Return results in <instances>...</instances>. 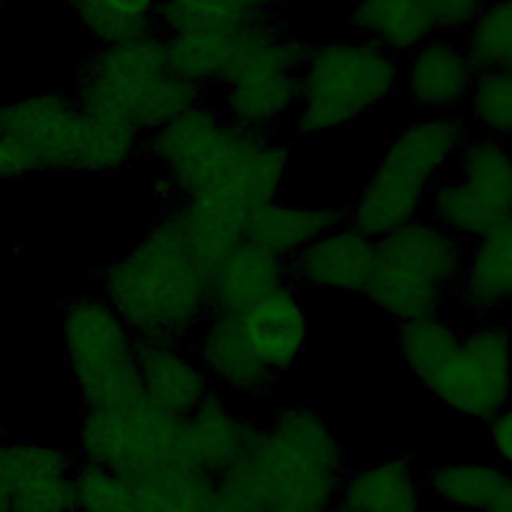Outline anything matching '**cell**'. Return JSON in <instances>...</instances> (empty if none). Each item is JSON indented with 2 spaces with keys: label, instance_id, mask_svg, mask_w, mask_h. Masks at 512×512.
<instances>
[{
  "label": "cell",
  "instance_id": "obj_1",
  "mask_svg": "<svg viewBox=\"0 0 512 512\" xmlns=\"http://www.w3.org/2000/svg\"><path fill=\"white\" fill-rule=\"evenodd\" d=\"M350 470L342 438L306 404L278 406L216 478L218 512H328Z\"/></svg>",
  "mask_w": 512,
  "mask_h": 512
},
{
  "label": "cell",
  "instance_id": "obj_2",
  "mask_svg": "<svg viewBox=\"0 0 512 512\" xmlns=\"http://www.w3.org/2000/svg\"><path fill=\"white\" fill-rule=\"evenodd\" d=\"M100 296L136 340L190 342L210 314L208 268L174 204L100 270Z\"/></svg>",
  "mask_w": 512,
  "mask_h": 512
},
{
  "label": "cell",
  "instance_id": "obj_3",
  "mask_svg": "<svg viewBox=\"0 0 512 512\" xmlns=\"http://www.w3.org/2000/svg\"><path fill=\"white\" fill-rule=\"evenodd\" d=\"M470 136L462 114H420L398 128L362 180L346 220L372 240L416 220Z\"/></svg>",
  "mask_w": 512,
  "mask_h": 512
},
{
  "label": "cell",
  "instance_id": "obj_4",
  "mask_svg": "<svg viewBox=\"0 0 512 512\" xmlns=\"http://www.w3.org/2000/svg\"><path fill=\"white\" fill-rule=\"evenodd\" d=\"M204 98L172 72L158 30L100 46L84 62L74 92L82 112L124 124L142 138Z\"/></svg>",
  "mask_w": 512,
  "mask_h": 512
},
{
  "label": "cell",
  "instance_id": "obj_5",
  "mask_svg": "<svg viewBox=\"0 0 512 512\" xmlns=\"http://www.w3.org/2000/svg\"><path fill=\"white\" fill-rule=\"evenodd\" d=\"M0 134L28 144L52 174L104 176L128 168L142 152L132 128L90 116L60 90L0 102Z\"/></svg>",
  "mask_w": 512,
  "mask_h": 512
},
{
  "label": "cell",
  "instance_id": "obj_6",
  "mask_svg": "<svg viewBox=\"0 0 512 512\" xmlns=\"http://www.w3.org/2000/svg\"><path fill=\"white\" fill-rule=\"evenodd\" d=\"M400 94V58L362 38L308 44L292 126L316 138L354 126Z\"/></svg>",
  "mask_w": 512,
  "mask_h": 512
},
{
  "label": "cell",
  "instance_id": "obj_7",
  "mask_svg": "<svg viewBox=\"0 0 512 512\" xmlns=\"http://www.w3.org/2000/svg\"><path fill=\"white\" fill-rule=\"evenodd\" d=\"M466 262V242L430 216L376 240L374 272L364 298L396 324L444 314Z\"/></svg>",
  "mask_w": 512,
  "mask_h": 512
},
{
  "label": "cell",
  "instance_id": "obj_8",
  "mask_svg": "<svg viewBox=\"0 0 512 512\" xmlns=\"http://www.w3.org/2000/svg\"><path fill=\"white\" fill-rule=\"evenodd\" d=\"M306 52L308 42L294 36L282 16L242 28L228 78L214 90V106L240 128L274 134L296 110Z\"/></svg>",
  "mask_w": 512,
  "mask_h": 512
},
{
  "label": "cell",
  "instance_id": "obj_9",
  "mask_svg": "<svg viewBox=\"0 0 512 512\" xmlns=\"http://www.w3.org/2000/svg\"><path fill=\"white\" fill-rule=\"evenodd\" d=\"M272 136L228 122L204 98L148 134L142 152L168 176L178 202L244 172Z\"/></svg>",
  "mask_w": 512,
  "mask_h": 512
},
{
  "label": "cell",
  "instance_id": "obj_10",
  "mask_svg": "<svg viewBox=\"0 0 512 512\" xmlns=\"http://www.w3.org/2000/svg\"><path fill=\"white\" fill-rule=\"evenodd\" d=\"M62 342L84 408H114L142 398L138 340L102 296H80L66 306Z\"/></svg>",
  "mask_w": 512,
  "mask_h": 512
},
{
  "label": "cell",
  "instance_id": "obj_11",
  "mask_svg": "<svg viewBox=\"0 0 512 512\" xmlns=\"http://www.w3.org/2000/svg\"><path fill=\"white\" fill-rule=\"evenodd\" d=\"M426 216L472 242L512 216V144L470 134L436 180Z\"/></svg>",
  "mask_w": 512,
  "mask_h": 512
},
{
  "label": "cell",
  "instance_id": "obj_12",
  "mask_svg": "<svg viewBox=\"0 0 512 512\" xmlns=\"http://www.w3.org/2000/svg\"><path fill=\"white\" fill-rule=\"evenodd\" d=\"M78 452L88 464L108 466L138 482L184 458L182 420L144 396L114 408H84L78 422Z\"/></svg>",
  "mask_w": 512,
  "mask_h": 512
},
{
  "label": "cell",
  "instance_id": "obj_13",
  "mask_svg": "<svg viewBox=\"0 0 512 512\" xmlns=\"http://www.w3.org/2000/svg\"><path fill=\"white\" fill-rule=\"evenodd\" d=\"M424 390L446 412L486 424L512 400L510 326L498 318L472 320Z\"/></svg>",
  "mask_w": 512,
  "mask_h": 512
},
{
  "label": "cell",
  "instance_id": "obj_14",
  "mask_svg": "<svg viewBox=\"0 0 512 512\" xmlns=\"http://www.w3.org/2000/svg\"><path fill=\"white\" fill-rule=\"evenodd\" d=\"M476 72L464 40L436 32L400 58V94L422 114H460Z\"/></svg>",
  "mask_w": 512,
  "mask_h": 512
},
{
  "label": "cell",
  "instance_id": "obj_15",
  "mask_svg": "<svg viewBox=\"0 0 512 512\" xmlns=\"http://www.w3.org/2000/svg\"><path fill=\"white\" fill-rule=\"evenodd\" d=\"M190 350L212 388L234 402H258L270 396L278 382V376L252 350L234 314L210 312L190 338Z\"/></svg>",
  "mask_w": 512,
  "mask_h": 512
},
{
  "label": "cell",
  "instance_id": "obj_16",
  "mask_svg": "<svg viewBox=\"0 0 512 512\" xmlns=\"http://www.w3.org/2000/svg\"><path fill=\"white\" fill-rule=\"evenodd\" d=\"M374 262L376 240L346 220L302 248L286 266L296 288L364 296Z\"/></svg>",
  "mask_w": 512,
  "mask_h": 512
},
{
  "label": "cell",
  "instance_id": "obj_17",
  "mask_svg": "<svg viewBox=\"0 0 512 512\" xmlns=\"http://www.w3.org/2000/svg\"><path fill=\"white\" fill-rule=\"evenodd\" d=\"M238 320L252 350L278 378L296 366L310 340L308 310L290 280L238 314Z\"/></svg>",
  "mask_w": 512,
  "mask_h": 512
},
{
  "label": "cell",
  "instance_id": "obj_18",
  "mask_svg": "<svg viewBox=\"0 0 512 512\" xmlns=\"http://www.w3.org/2000/svg\"><path fill=\"white\" fill-rule=\"evenodd\" d=\"M136 364L142 396L180 420L214 390L186 342L138 340Z\"/></svg>",
  "mask_w": 512,
  "mask_h": 512
},
{
  "label": "cell",
  "instance_id": "obj_19",
  "mask_svg": "<svg viewBox=\"0 0 512 512\" xmlns=\"http://www.w3.org/2000/svg\"><path fill=\"white\" fill-rule=\"evenodd\" d=\"M260 422L240 412L232 398L212 390L182 420L184 458L218 478L250 446Z\"/></svg>",
  "mask_w": 512,
  "mask_h": 512
},
{
  "label": "cell",
  "instance_id": "obj_20",
  "mask_svg": "<svg viewBox=\"0 0 512 512\" xmlns=\"http://www.w3.org/2000/svg\"><path fill=\"white\" fill-rule=\"evenodd\" d=\"M452 304L470 320L512 310V216L466 244V262Z\"/></svg>",
  "mask_w": 512,
  "mask_h": 512
},
{
  "label": "cell",
  "instance_id": "obj_21",
  "mask_svg": "<svg viewBox=\"0 0 512 512\" xmlns=\"http://www.w3.org/2000/svg\"><path fill=\"white\" fill-rule=\"evenodd\" d=\"M284 282L286 260L244 238L208 272L210 312L238 316Z\"/></svg>",
  "mask_w": 512,
  "mask_h": 512
},
{
  "label": "cell",
  "instance_id": "obj_22",
  "mask_svg": "<svg viewBox=\"0 0 512 512\" xmlns=\"http://www.w3.org/2000/svg\"><path fill=\"white\" fill-rule=\"evenodd\" d=\"M336 508L340 512H424L422 466L412 456H390L350 468Z\"/></svg>",
  "mask_w": 512,
  "mask_h": 512
},
{
  "label": "cell",
  "instance_id": "obj_23",
  "mask_svg": "<svg viewBox=\"0 0 512 512\" xmlns=\"http://www.w3.org/2000/svg\"><path fill=\"white\" fill-rule=\"evenodd\" d=\"M342 222H346V210L340 206L276 198L250 216L246 238L288 262L318 236Z\"/></svg>",
  "mask_w": 512,
  "mask_h": 512
},
{
  "label": "cell",
  "instance_id": "obj_24",
  "mask_svg": "<svg viewBox=\"0 0 512 512\" xmlns=\"http://www.w3.org/2000/svg\"><path fill=\"white\" fill-rule=\"evenodd\" d=\"M510 472L494 460L452 458L422 468L426 498L452 512H482Z\"/></svg>",
  "mask_w": 512,
  "mask_h": 512
},
{
  "label": "cell",
  "instance_id": "obj_25",
  "mask_svg": "<svg viewBox=\"0 0 512 512\" xmlns=\"http://www.w3.org/2000/svg\"><path fill=\"white\" fill-rule=\"evenodd\" d=\"M280 16V0H160L154 26L162 36L236 32Z\"/></svg>",
  "mask_w": 512,
  "mask_h": 512
},
{
  "label": "cell",
  "instance_id": "obj_26",
  "mask_svg": "<svg viewBox=\"0 0 512 512\" xmlns=\"http://www.w3.org/2000/svg\"><path fill=\"white\" fill-rule=\"evenodd\" d=\"M350 24L362 36L402 58L434 32L426 0H358Z\"/></svg>",
  "mask_w": 512,
  "mask_h": 512
},
{
  "label": "cell",
  "instance_id": "obj_27",
  "mask_svg": "<svg viewBox=\"0 0 512 512\" xmlns=\"http://www.w3.org/2000/svg\"><path fill=\"white\" fill-rule=\"evenodd\" d=\"M216 478L186 458L134 482L130 512H214Z\"/></svg>",
  "mask_w": 512,
  "mask_h": 512
},
{
  "label": "cell",
  "instance_id": "obj_28",
  "mask_svg": "<svg viewBox=\"0 0 512 512\" xmlns=\"http://www.w3.org/2000/svg\"><path fill=\"white\" fill-rule=\"evenodd\" d=\"M236 32H184L164 36L172 72L200 92L218 90L232 68L238 50Z\"/></svg>",
  "mask_w": 512,
  "mask_h": 512
},
{
  "label": "cell",
  "instance_id": "obj_29",
  "mask_svg": "<svg viewBox=\"0 0 512 512\" xmlns=\"http://www.w3.org/2000/svg\"><path fill=\"white\" fill-rule=\"evenodd\" d=\"M458 328L446 314L400 322L396 328L398 358L408 374L424 388L460 342Z\"/></svg>",
  "mask_w": 512,
  "mask_h": 512
},
{
  "label": "cell",
  "instance_id": "obj_30",
  "mask_svg": "<svg viewBox=\"0 0 512 512\" xmlns=\"http://www.w3.org/2000/svg\"><path fill=\"white\" fill-rule=\"evenodd\" d=\"M462 108V118L468 128L474 126V134L512 144V72L478 70Z\"/></svg>",
  "mask_w": 512,
  "mask_h": 512
},
{
  "label": "cell",
  "instance_id": "obj_31",
  "mask_svg": "<svg viewBox=\"0 0 512 512\" xmlns=\"http://www.w3.org/2000/svg\"><path fill=\"white\" fill-rule=\"evenodd\" d=\"M74 468V458L58 446L36 440H0V494L8 498L34 478L72 474Z\"/></svg>",
  "mask_w": 512,
  "mask_h": 512
},
{
  "label": "cell",
  "instance_id": "obj_32",
  "mask_svg": "<svg viewBox=\"0 0 512 512\" xmlns=\"http://www.w3.org/2000/svg\"><path fill=\"white\" fill-rule=\"evenodd\" d=\"M462 40L478 70L512 72V0H490Z\"/></svg>",
  "mask_w": 512,
  "mask_h": 512
},
{
  "label": "cell",
  "instance_id": "obj_33",
  "mask_svg": "<svg viewBox=\"0 0 512 512\" xmlns=\"http://www.w3.org/2000/svg\"><path fill=\"white\" fill-rule=\"evenodd\" d=\"M76 512H130L134 482L120 472L80 462L72 472Z\"/></svg>",
  "mask_w": 512,
  "mask_h": 512
},
{
  "label": "cell",
  "instance_id": "obj_34",
  "mask_svg": "<svg viewBox=\"0 0 512 512\" xmlns=\"http://www.w3.org/2000/svg\"><path fill=\"white\" fill-rule=\"evenodd\" d=\"M78 26L100 46H116L156 30L152 20H138L114 10L104 0H64Z\"/></svg>",
  "mask_w": 512,
  "mask_h": 512
},
{
  "label": "cell",
  "instance_id": "obj_35",
  "mask_svg": "<svg viewBox=\"0 0 512 512\" xmlns=\"http://www.w3.org/2000/svg\"><path fill=\"white\" fill-rule=\"evenodd\" d=\"M10 512H76L72 474L34 478L10 494Z\"/></svg>",
  "mask_w": 512,
  "mask_h": 512
},
{
  "label": "cell",
  "instance_id": "obj_36",
  "mask_svg": "<svg viewBox=\"0 0 512 512\" xmlns=\"http://www.w3.org/2000/svg\"><path fill=\"white\" fill-rule=\"evenodd\" d=\"M490 0H426L434 32L464 36Z\"/></svg>",
  "mask_w": 512,
  "mask_h": 512
},
{
  "label": "cell",
  "instance_id": "obj_37",
  "mask_svg": "<svg viewBox=\"0 0 512 512\" xmlns=\"http://www.w3.org/2000/svg\"><path fill=\"white\" fill-rule=\"evenodd\" d=\"M42 162L38 154L24 142L0 134V184L40 174Z\"/></svg>",
  "mask_w": 512,
  "mask_h": 512
},
{
  "label": "cell",
  "instance_id": "obj_38",
  "mask_svg": "<svg viewBox=\"0 0 512 512\" xmlns=\"http://www.w3.org/2000/svg\"><path fill=\"white\" fill-rule=\"evenodd\" d=\"M486 440L498 462L506 472L512 474V400L498 410L486 424Z\"/></svg>",
  "mask_w": 512,
  "mask_h": 512
},
{
  "label": "cell",
  "instance_id": "obj_39",
  "mask_svg": "<svg viewBox=\"0 0 512 512\" xmlns=\"http://www.w3.org/2000/svg\"><path fill=\"white\" fill-rule=\"evenodd\" d=\"M104 2L126 16H132L138 20H152V22H154L156 8L160 4V0H104Z\"/></svg>",
  "mask_w": 512,
  "mask_h": 512
},
{
  "label": "cell",
  "instance_id": "obj_40",
  "mask_svg": "<svg viewBox=\"0 0 512 512\" xmlns=\"http://www.w3.org/2000/svg\"><path fill=\"white\" fill-rule=\"evenodd\" d=\"M482 512H512V474H508L500 492L494 496V500Z\"/></svg>",
  "mask_w": 512,
  "mask_h": 512
},
{
  "label": "cell",
  "instance_id": "obj_41",
  "mask_svg": "<svg viewBox=\"0 0 512 512\" xmlns=\"http://www.w3.org/2000/svg\"><path fill=\"white\" fill-rule=\"evenodd\" d=\"M0 512H10V498L6 494H0Z\"/></svg>",
  "mask_w": 512,
  "mask_h": 512
},
{
  "label": "cell",
  "instance_id": "obj_42",
  "mask_svg": "<svg viewBox=\"0 0 512 512\" xmlns=\"http://www.w3.org/2000/svg\"><path fill=\"white\" fill-rule=\"evenodd\" d=\"M2 28H4V4L0 0V42H2Z\"/></svg>",
  "mask_w": 512,
  "mask_h": 512
}]
</instances>
